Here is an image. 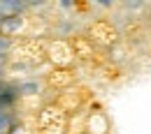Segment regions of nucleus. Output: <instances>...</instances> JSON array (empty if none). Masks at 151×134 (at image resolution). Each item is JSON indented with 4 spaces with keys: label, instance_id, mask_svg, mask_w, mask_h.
Listing matches in <instances>:
<instances>
[{
    "label": "nucleus",
    "instance_id": "1",
    "mask_svg": "<svg viewBox=\"0 0 151 134\" xmlns=\"http://www.w3.org/2000/svg\"><path fill=\"white\" fill-rule=\"evenodd\" d=\"M9 62L21 65V67H35L47 58V39L42 37H23L14 42L7 51Z\"/></svg>",
    "mask_w": 151,
    "mask_h": 134
},
{
    "label": "nucleus",
    "instance_id": "2",
    "mask_svg": "<svg viewBox=\"0 0 151 134\" xmlns=\"http://www.w3.org/2000/svg\"><path fill=\"white\" fill-rule=\"evenodd\" d=\"M37 132L40 134H65L68 132V113L56 102H49L37 113Z\"/></svg>",
    "mask_w": 151,
    "mask_h": 134
},
{
    "label": "nucleus",
    "instance_id": "3",
    "mask_svg": "<svg viewBox=\"0 0 151 134\" xmlns=\"http://www.w3.org/2000/svg\"><path fill=\"white\" fill-rule=\"evenodd\" d=\"M86 37L93 42V46L98 49H114L119 42H121V33L119 28L114 26L112 21L107 19H95L88 28H86Z\"/></svg>",
    "mask_w": 151,
    "mask_h": 134
},
{
    "label": "nucleus",
    "instance_id": "4",
    "mask_svg": "<svg viewBox=\"0 0 151 134\" xmlns=\"http://www.w3.org/2000/svg\"><path fill=\"white\" fill-rule=\"evenodd\" d=\"M47 58L56 65V69H70V65L77 60L70 39H60V37L47 39Z\"/></svg>",
    "mask_w": 151,
    "mask_h": 134
},
{
    "label": "nucleus",
    "instance_id": "5",
    "mask_svg": "<svg viewBox=\"0 0 151 134\" xmlns=\"http://www.w3.org/2000/svg\"><path fill=\"white\" fill-rule=\"evenodd\" d=\"M86 134H109V120L100 109L86 113Z\"/></svg>",
    "mask_w": 151,
    "mask_h": 134
},
{
    "label": "nucleus",
    "instance_id": "6",
    "mask_svg": "<svg viewBox=\"0 0 151 134\" xmlns=\"http://www.w3.org/2000/svg\"><path fill=\"white\" fill-rule=\"evenodd\" d=\"M72 49H75V56L81 58V60H93L98 56V49L93 46V42L86 37V35H77V37L70 39Z\"/></svg>",
    "mask_w": 151,
    "mask_h": 134
},
{
    "label": "nucleus",
    "instance_id": "7",
    "mask_svg": "<svg viewBox=\"0 0 151 134\" xmlns=\"http://www.w3.org/2000/svg\"><path fill=\"white\" fill-rule=\"evenodd\" d=\"M72 81H75V72L72 69H51L49 77H47L49 88H54V90H68L72 86Z\"/></svg>",
    "mask_w": 151,
    "mask_h": 134
},
{
    "label": "nucleus",
    "instance_id": "8",
    "mask_svg": "<svg viewBox=\"0 0 151 134\" xmlns=\"http://www.w3.org/2000/svg\"><path fill=\"white\" fill-rule=\"evenodd\" d=\"M19 97H28V95H40V83L37 81H21L17 83Z\"/></svg>",
    "mask_w": 151,
    "mask_h": 134
},
{
    "label": "nucleus",
    "instance_id": "9",
    "mask_svg": "<svg viewBox=\"0 0 151 134\" xmlns=\"http://www.w3.org/2000/svg\"><path fill=\"white\" fill-rule=\"evenodd\" d=\"M7 134H35V132H33V127H28L26 123H19V120H17V125H14Z\"/></svg>",
    "mask_w": 151,
    "mask_h": 134
},
{
    "label": "nucleus",
    "instance_id": "10",
    "mask_svg": "<svg viewBox=\"0 0 151 134\" xmlns=\"http://www.w3.org/2000/svg\"><path fill=\"white\" fill-rule=\"evenodd\" d=\"M149 23H151V9H149Z\"/></svg>",
    "mask_w": 151,
    "mask_h": 134
}]
</instances>
